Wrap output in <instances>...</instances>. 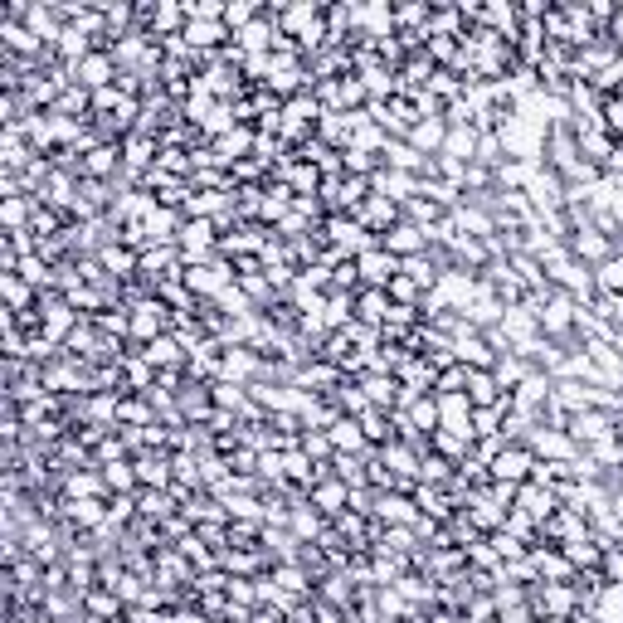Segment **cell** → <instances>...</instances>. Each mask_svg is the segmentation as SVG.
<instances>
[{"label":"cell","instance_id":"7","mask_svg":"<svg viewBox=\"0 0 623 623\" xmlns=\"http://www.w3.org/2000/svg\"><path fill=\"white\" fill-rule=\"evenodd\" d=\"M434 400H439V429L473 439V400L468 395H434Z\"/></svg>","mask_w":623,"mask_h":623},{"label":"cell","instance_id":"21","mask_svg":"<svg viewBox=\"0 0 623 623\" xmlns=\"http://www.w3.org/2000/svg\"><path fill=\"white\" fill-rule=\"evenodd\" d=\"M293 507H297V512L288 516V521H293V536H297V541H302V546H307V541H322V536H327L322 516L307 512V502H293Z\"/></svg>","mask_w":623,"mask_h":623},{"label":"cell","instance_id":"6","mask_svg":"<svg viewBox=\"0 0 623 623\" xmlns=\"http://www.w3.org/2000/svg\"><path fill=\"white\" fill-rule=\"evenodd\" d=\"M512 512H526L531 521H536V526H546L550 516L560 512V497H555L550 487H536V482H521V487H516V507H512Z\"/></svg>","mask_w":623,"mask_h":623},{"label":"cell","instance_id":"28","mask_svg":"<svg viewBox=\"0 0 623 623\" xmlns=\"http://www.w3.org/2000/svg\"><path fill=\"white\" fill-rule=\"evenodd\" d=\"M185 15L190 20H224V5L220 0H195V5H185Z\"/></svg>","mask_w":623,"mask_h":623},{"label":"cell","instance_id":"2","mask_svg":"<svg viewBox=\"0 0 623 623\" xmlns=\"http://www.w3.org/2000/svg\"><path fill=\"white\" fill-rule=\"evenodd\" d=\"M69 78H74L78 88H88V93H103V88H112L122 78V69H117L112 49H93L83 64H69Z\"/></svg>","mask_w":623,"mask_h":623},{"label":"cell","instance_id":"24","mask_svg":"<svg viewBox=\"0 0 623 623\" xmlns=\"http://www.w3.org/2000/svg\"><path fill=\"white\" fill-rule=\"evenodd\" d=\"M103 482H108V492H137V487H142V482H137V463H127V458H122V463H108V468H103Z\"/></svg>","mask_w":623,"mask_h":623},{"label":"cell","instance_id":"11","mask_svg":"<svg viewBox=\"0 0 623 623\" xmlns=\"http://www.w3.org/2000/svg\"><path fill=\"white\" fill-rule=\"evenodd\" d=\"M356 385H361V395L370 400V409L395 414V404H400V380H395V375H361Z\"/></svg>","mask_w":623,"mask_h":623},{"label":"cell","instance_id":"4","mask_svg":"<svg viewBox=\"0 0 623 623\" xmlns=\"http://www.w3.org/2000/svg\"><path fill=\"white\" fill-rule=\"evenodd\" d=\"M356 273H361V288H390L395 278H400V258L385 254L380 244L366 249V254L356 258Z\"/></svg>","mask_w":623,"mask_h":623},{"label":"cell","instance_id":"3","mask_svg":"<svg viewBox=\"0 0 623 623\" xmlns=\"http://www.w3.org/2000/svg\"><path fill=\"white\" fill-rule=\"evenodd\" d=\"M531 468H536V453L526 448V443H507L497 458H492V482H512V487H521V482H531Z\"/></svg>","mask_w":623,"mask_h":623},{"label":"cell","instance_id":"15","mask_svg":"<svg viewBox=\"0 0 623 623\" xmlns=\"http://www.w3.org/2000/svg\"><path fill=\"white\" fill-rule=\"evenodd\" d=\"M507 395L502 385H497V375L492 370H468V400H473V409H482V404H497Z\"/></svg>","mask_w":623,"mask_h":623},{"label":"cell","instance_id":"10","mask_svg":"<svg viewBox=\"0 0 623 623\" xmlns=\"http://www.w3.org/2000/svg\"><path fill=\"white\" fill-rule=\"evenodd\" d=\"M390 307H395V302H390L385 288H361V293H356V322L380 331L385 322H390Z\"/></svg>","mask_w":623,"mask_h":623},{"label":"cell","instance_id":"31","mask_svg":"<svg viewBox=\"0 0 623 623\" xmlns=\"http://www.w3.org/2000/svg\"><path fill=\"white\" fill-rule=\"evenodd\" d=\"M205 614H224V599H220V594H205Z\"/></svg>","mask_w":623,"mask_h":623},{"label":"cell","instance_id":"5","mask_svg":"<svg viewBox=\"0 0 623 623\" xmlns=\"http://www.w3.org/2000/svg\"><path fill=\"white\" fill-rule=\"evenodd\" d=\"M614 414H604V409H585V414H575L570 419V439L580 443V448H594V443L614 439Z\"/></svg>","mask_w":623,"mask_h":623},{"label":"cell","instance_id":"22","mask_svg":"<svg viewBox=\"0 0 623 623\" xmlns=\"http://www.w3.org/2000/svg\"><path fill=\"white\" fill-rule=\"evenodd\" d=\"M312 463H331L336 458V443H331V434L327 429H302V443H297Z\"/></svg>","mask_w":623,"mask_h":623},{"label":"cell","instance_id":"20","mask_svg":"<svg viewBox=\"0 0 623 623\" xmlns=\"http://www.w3.org/2000/svg\"><path fill=\"white\" fill-rule=\"evenodd\" d=\"M171 502H176L171 492H151L147 487V492H137V516L161 526V521H171Z\"/></svg>","mask_w":623,"mask_h":623},{"label":"cell","instance_id":"9","mask_svg":"<svg viewBox=\"0 0 623 623\" xmlns=\"http://www.w3.org/2000/svg\"><path fill=\"white\" fill-rule=\"evenodd\" d=\"M137 482L151 492H171L176 487V463L166 453H137Z\"/></svg>","mask_w":623,"mask_h":623},{"label":"cell","instance_id":"25","mask_svg":"<svg viewBox=\"0 0 623 623\" xmlns=\"http://www.w3.org/2000/svg\"><path fill=\"white\" fill-rule=\"evenodd\" d=\"M103 487H108V482H103V473H93V468L64 477V492H69V497H103Z\"/></svg>","mask_w":623,"mask_h":623},{"label":"cell","instance_id":"17","mask_svg":"<svg viewBox=\"0 0 623 623\" xmlns=\"http://www.w3.org/2000/svg\"><path fill=\"white\" fill-rule=\"evenodd\" d=\"M83 614H93V619H103V623H117L122 619V599H117L112 589H103V594L88 589V594H83Z\"/></svg>","mask_w":623,"mask_h":623},{"label":"cell","instance_id":"16","mask_svg":"<svg viewBox=\"0 0 623 623\" xmlns=\"http://www.w3.org/2000/svg\"><path fill=\"white\" fill-rule=\"evenodd\" d=\"M400 273H404V278H414V283H419L424 293H429V288H434V283H439V278H443V273H439V263H434V254H414V258H400Z\"/></svg>","mask_w":623,"mask_h":623},{"label":"cell","instance_id":"26","mask_svg":"<svg viewBox=\"0 0 623 623\" xmlns=\"http://www.w3.org/2000/svg\"><path fill=\"white\" fill-rule=\"evenodd\" d=\"M122 419H127V424H142V429L156 424V414H151L142 400H122V404H117V424H122Z\"/></svg>","mask_w":623,"mask_h":623},{"label":"cell","instance_id":"19","mask_svg":"<svg viewBox=\"0 0 623 623\" xmlns=\"http://www.w3.org/2000/svg\"><path fill=\"white\" fill-rule=\"evenodd\" d=\"M361 429H366V443H380V448L400 439V434H395V419H390L385 409H366V414H361Z\"/></svg>","mask_w":623,"mask_h":623},{"label":"cell","instance_id":"13","mask_svg":"<svg viewBox=\"0 0 623 623\" xmlns=\"http://www.w3.org/2000/svg\"><path fill=\"white\" fill-rule=\"evenodd\" d=\"M443 137H448V117H419V122H414V132H409L404 142H409L414 151H424V156H439Z\"/></svg>","mask_w":623,"mask_h":623},{"label":"cell","instance_id":"34","mask_svg":"<svg viewBox=\"0 0 623 623\" xmlns=\"http://www.w3.org/2000/svg\"><path fill=\"white\" fill-rule=\"evenodd\" d=\"M619 390H623V385H619Z\"/></svg>","mask_w":623,"mask_h":623},{"label":"cell","instance_id":"8","mask_svg":"<svg viewBox=\"0 0 623 623\" xmlns=\"http://www.w3.org/2000/svg\"><path fill=\"white\" fill-rule=\"evenodd\" d=\"M380 249H385V254H395V258H414V254H429V239H424V229H419V224L400 220L390 234H380Z\"/></svg>","mask_w":623,"mask_h":623},{"label":"cell","instance_id":"33","mask_svg":"<svg viewBox=\"0 0 623 623\" xmlns=\"http://www.w3.org/2000/svg\"><path fill=\"white\" fill-rule=\"evenodd\" d=\"M619 473H623V468H619Z\"/></svg>","mask_w":623,"mask_h":623},{"label":"cell","instance_id":"1","mask_svg":"<svg viewBox=\"0 0 623 623\" xmlns=\"http://www.w3.org/2000/svg\"><path fill=\"white\" fill-rule=\"evenodd\" d=\"M526 448L541 458V463H570V458H580L585 448L570 439V429H546V424H536L531 434H526Z\"/></svg>","mask_w":623,"mask_h":623},{"label":"cell","instance_id":"14","mask_svg":"<svg viewBox=\"0 0 623 623\" xmlns=\"http://www.w3.org/2000/svg\"><path fill=\"white\" fill-rule=\"evenodd\" d=\"M439 156L458 161V166H473V156H477V132H473V127H448V137H443V151H439Z\"/></svg>","mask_w":623,"mask_h":623},{"label":"cell","instance_id":"18","mask_svg":"<svg viewBox=\"0 0 623 623\" xmlns=\"http://www.w3.org/2000/svg\"><path fill=\"white\" fill-rule=\"evenodd\" d=\"M531 370H536V366H526V361H521L516 351H507V356H497V366H492V375H497V385H502V390L512 395V390L521 385V380H526V375H531Z\"/></svg>","mask_w":623,"mask_h":623},{"label":"cell","instance_id":"29","mask_svg":"<svg viewBox=\"0 0 623 623\" xmlns=\"http://www.w3.org/2000/svg\"><path fill=\"white\" fill-rule=\"evenodd\" d=\"M322 599H336L341 609H351V604H346V580H341V575H336V580H327V589H322Z\"/></svg>","mask_w":623,"mask_h":623},{"label":"cell","instance_id":"12","mask_svg":"<svg viewBox=\"0 0 623 623\" xmlns=\"http://www.w3.org/2000/svg\"><path fill=\"white\" fill-rule=\"evenodd\" d=\"M307 497H312V507H317L322 516H341L346 507H351V487H346L341 477H327V482H317V487H312Z\"/></svg>","mask_w":623,"mask_h":623},{"label":"cell","instance_id":"32","mask_svg":"<svg viewBox=\"0 0 623 623\" xmlns=\"http://www.w3.org/2000/svg\"><path fill=\"white\" fill-rule=\"evenodd\" d=\"M434 623H463V619H453V614H439V619H434Z\"/></svg>","mask_w":623,"mask_h":623},{"label":"cell","instance_id":"27","mask_svg":"<svg viewBox=\"0 0 623 623\" xmlns=\"http://www.w3.org/2000/svg\"><path fill=\"white\" fill-rule=\"evenodd\" d=\"M268 171H273V166H263V161H254V156H249V161H239L229 176H234V185H254V181H263Z\"/></svg>","mask_w":623,"mask_h":623},{"label":"cell","instance_id":"23","mask_svg":"<svg viewBox=\"0 0 623 623\" xmlns=\"http://www.w3.org/2000/svg\"><path fill=\"white\" fill-rule=\"evenodd\" d=\"M594 288H599V293H614V297H623V254L604 258V263L594 268Z\"/></svg>","mask_w":623,"mask_h":623},{"label":"cell","instance_id":"30","mask_svg":"<svg viewBox=\"0 0 623 623\" xmlns=\"http://www.w3.org/2000/svg\"><path fill=\"white\" fill-rule=\"evenodd\" d=\"M604 35H609L623 49V10H614V20H609V30H604Z\"/></svg>","mask_w":623,"mask_h":623}]
</instances>
